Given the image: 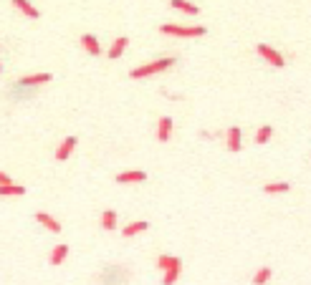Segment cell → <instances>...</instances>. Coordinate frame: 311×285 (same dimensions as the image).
<instances>
[{"label": "cell", "instance_id": "obj_13", "mask_svg": "<svg viewBox=\"0 0 311 285\" xmlns=\"http://www.w3.org/2000/svg\"><path fill=\"white\" fill-rule=\"evenodd\" d=\"M180 273H182V260H177V263H172L167 270H164V278H162V283L164 285H172L177 278H180Z\"/></svg>", "mask_w": 311, "mask_h": 285}, {"label": "cell", "instance_id": "obj_12", "mask_svg": "<svg viewBox=\"0 0 311 285\" xmlns=\"http://www.w3.org/2000/svg\"><path fill=\"white\" fill-rule=\"evenodd\" d=\"M13 8H18V10H20L23 15H28V18H41L38 8L31 5V0H13Z\"/></svg>", "mask_w": 311, "mask_h": 285}, {"label": "cell", "instance_id": "obj_4", "mask_svg": "<svg viewBox=\"0 0 311 285\" xmlns=\"http://www.w3.org/2000/svg\"><path fill=\"white\" fill-rule=\"evenodd\" d=\"M147 179V172L142 169H129V172H119L117 174V184H134V182H145Z\"/></svg>", "mask_w": 311, "mask_h": 285}, {"label": "cell", "instance_id": "obj_10", "mask_svg": "<svg viewBox=\"0 0 311 285\" xmlns=\"http://www.w3.org/2000/svg\"><path fill=\"white\" fill-rule=\"evenodd\" d=\"M36 222H41L46 230H51V232H61V222L53 217V214L48 212H36Z\"/></svg>", "mask_w": 311, "mask_h": 285}, {"label": "cell", "instance_id": "obj_8", "mask_svg": "<svg viewBox=\"0 0 311 285\" xmlns=\"http://www.w3.org/2000/svg\"><path fill=\"white\" fill-rule=\"evenodd\" d=\"M127 46H129V38L127 36H122V38H117L114 43H111V48L106 51V56H109V61H117L124 51H127Z\"/></svg>", "mask_w": 311, "mask_h": 285}, {"label": "cell", "instance_id": "obj_22", "mask_svg": "<svg viewBox=\"0 0 311 285\" xmlns=\"http://www.w3.org/2000/svg\"><path fill=\"white\" fill-rule=\"evenodd\" d=\"M177 260H180V258H172V255H159V258H157V268L167 270V268H169L172 263H177Z\"/></svg>", "mask_w": 311, "mask_h": 285}, {"label": "cell", "instance_id": "obj_1", "mask_svg": "<svg viewBox=\"0 0 311 285\" xmlns=\"http://www.w3.org/2000/svg\"><path fill=\"white\" fill-rule=\"evenodd\" d=\"M159 33L177 36V38H200L208 30H205V25H175V23H164V25H159Z\"/></svg>", "mask_w": 311, "mask_h": 285}, {"label": "cell", "instance_id": "obj_19", "mask_svg": "<svg viewBox=\"0 0 311 285\" xmlns=\"http://www.w3.org/2000/svg\"><path fill=\"white\" fill-rule=\"evenodd\" d=\"M101 227L104 230H114L117 227V212L114 210H104L101 212Z\"/></svg>", "mask_w": 311, "mask_h": 285}, {"label": "cell", "instance_id": "obj_5", "mask_svg": "<svg viewBox=\"0 0 311 285\" xmlns=\"http://www.w3.org/2000/svg\"><path fill=\"white\" fill-rule=\"evenodd\" d=\"M169 137H172V116H162L157 121V142L164 144L169 142Z\"/></svg>", "mask_w": 311, "mask_h": 285}, {"label": "cell", "instance_id": "obj_15", "mask_svg": "<svg viewBox=\"0 0 311 285\" xmlns=\"http://www.w3.org/2000/svg\"><path fill=\"white\" fill-rule=\"evenodd\" d=\"M225 142H228V151H240V129H238V126H231V129H228Z\"/></svg>", "mask_w": 311, "mask_h": 285}, {"label": "cell", "instance_id": "obj_2", "mask_svg": "<svg viewBox=\"0 0 311 285\" xmlns=\"http://www.w3.org/2000/svg\"><path fill=\"white\" fill-rule=\"evenodd\" d=\"M172 64H175V58H169V56H167V58H159V61H152V64H145V66H139V69H132V71H129V78L139 81V78L155 76V73L167 71Z\"/></svg>", "mask_w": 311, "mask_h": 285}, {"label": "cell", "instance_id": "obj_7", "mask_svg": "<svg viewBox=\"0 0 311 285\" xmlns=\"http://www.w3.org/2000/svg\"><path fill=\"white\" fill-rule=\"evenodd\" d=\"M78 41H81V46H83V51H86V53H91V56H99V53H101V46H99L96 36H91V33H83Z\"/></svg>", "mask_w": 311, "mask_h": 285}, {"label": "cell", "instance_id": "obj_6", "mask_svg": "<svg viewBox=\"0 0 311 285\" xmlns=\"http://www.w3.org/2000/svg\"><path fill=\"white\" fill-rule=\"evenodd\" d=\"M74 149H76V137H66L61 142V146L56 149V162H66L74 154Z\"/></svg>", "mask_w": 311, "mask_h": 285}, {"label": "cell", "instance_id": "obj_17", "mask_svg": "<svg viewBox=\"0 0 311 285\" xmlns=\"http://www.w3.org/2000/svg\"><path fill=\"white\" fill-rule=\"evenodd\" d=\"M66 255H69V245L61 242V245H56V247L51 250V263H53V265H61V263L66 260Z\"/></svg>", "mask_w": 311, "mask_h": 285}, {"label": "cell", "instance_id": "obj_20", "mask_svg": "<svg viewBox=\"0 0 311 285\" xmlns=\"http://www.w3.org/2000/svg\"><path fill=\"white\" fill-rule=\"evenodd\" d=\"M271 137H273V126H261L258 132H256V144H268L271 142Z\"/></svg>", "mask_w": 311, "mask_h": 285}, {"label": "cell", "instance_id": "obj_14", "mask_svg": "<svg viewBox=\"0 0 311 285\" xmlns=\"http://www.w3.org/2000/svg\"><path fill=\"white\" fill-rule=\"evenodd\" d=\"M169 5H172L175 10L187 13V15H200V8H197L195 3H187V0H169Z\"/></svg>", "mask_w": 311, "mask_h": 285}, {"label": "cell", "instance_id": "obj_21", "mask_svg": "<svg viewBox=\"0 0 311 285\" xmlns=\"http://www.w3.org/2000/svg\"><path fill=\"white\" fill-rule=\"evenodd\" d=\"M271 275H273V273H271V268H261V270L253 275V283H258V285L268 283V280H271Z\"/></svg>", "mask_w": 311, "mask_h": 285}, {"label": "cell", "instance_id": "obj_24", "mask_svg": "<svg viewBox=\"0 0 311 285\" xmlns=\"http://www.w3.org/2000/svg\"><path fill=\"white\" fill-rule=\"evenodd\" d=\"M0 71H3V64H0Z\"/></svg>", "mask_w": 311, "mask_h": 285}, {"label": "cell", "instance_id": "obj_16", "mask_svg": "<svg viewBox=\"0 0 311 285\" xmlns=\"http://www.w3.org/2000/svg\"><path fill=\"white\" fill-rule=\"evenodd\" d=\"M150 227V222H145V219H139V222H132V225H127L124 230H122V235L124 237H134V235H139V232H145Z\"/></svg>", "mask_w": 311, "mask_h": 285}, {"label": "cell", "instance_id": "obj_3", "mask_svg": "<svg viewBox=\"0 0 311 285\" xmlns=\"http://www.w3.org/2000/svg\"><path fill=\"white\" fill-rule=\"evenodd\" d=\"M256 51H258V56H263L271 66H278V69H284V66H286L284 56H281L276 48H271V46H266V43H258V46H256Z\"/></svg>", "mask_w": 311, "mask_h": 285}, {"label": "cell", "instance_id": "obj_23", "mask_svg": "<svg viewBox=\"0 0 311 285\" xmlns=\"http://www.w3.org/2000/svg\"><path fill=\"white\" fill-rule=\"evenodd\" d=\"M10 182H13V179H10L5 172H0V184H10Z\"/></svg>", "mask_w": 311, "mask_h": 285}, {"label": "cell", "instance_id": "obj_11", "mask_svg": "<svg viewBox=\"0 0 311 285\" xmlns=\"http://www.w3.org/2000/svg\"><path fill=\"white\" fill-rule=\"evenodd\" d=\"M23 195H25V187L23 184H15V182L0 184V197H23Z\"/></svg>", "mask_w": 311, "mask_h": 285}, {"label": "cell", "instance_id": "obj_18", "mask_svg": "<svg viewBox=\"0 0 311 285\" xmlns=\"http://www.w3.org/2000/svg\"><path fill=\"white\" fill-rule=\"evenodd\" d=\"M291 189V184L289 182H271V184H266L263 187V192L266 195H281V192H289Z\"/></svg>", "mask_w": 311, "mask_h": 285}, {"label": "cell", "instance_id": "obj_9", "mask_svg": "<svg viewBox=\"0 0 311 285\" xmlns=\"http://www.w3.org/2000/svg\"><path fill=\"white\" fill-rule=\"evenodd\" d=\"M48 81H53L51 73H31V76H23L20 78V86H43Z\"/></svg>", "mask_w": 311, "mask_h": 285}]
</instances>
